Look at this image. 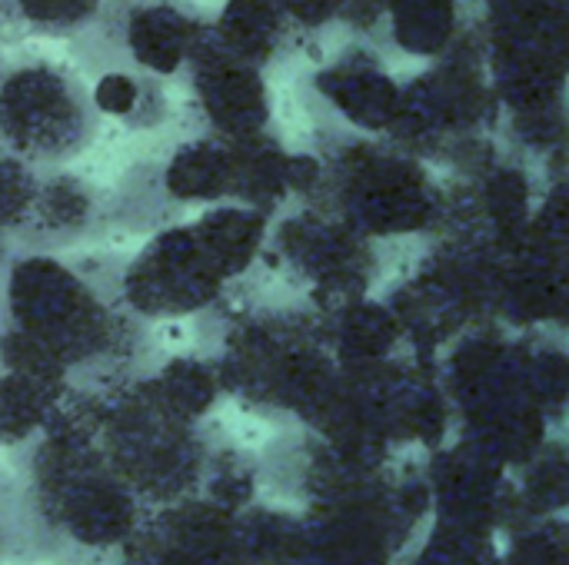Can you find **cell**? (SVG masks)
I'll return each instance as SVG.
<instances>
[{"label":"cell","instance_id":"cell-1","mask_svg":"<svg viewBox=\"0 0 569 565\" xmlns=\"http://www.w3.org/2000/svg\"><path fill=\"white\" fill-rule=\"evenodd\" d=\"M97 127L90 90L60 63L23 53L0 63V150L27 163L77 157Z\"/></svg>","mask_w":569,"mask_h":565}]
</instances>
